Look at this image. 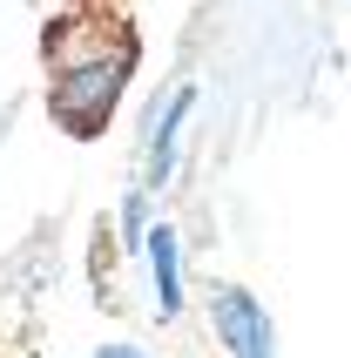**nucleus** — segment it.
I'll return each instance as SVG.
<instances>
[{"label": "nucleus", "mask_w": 351, "mask_h": 358, "mask_svg": "<svg viewBox=\"0 0 351 358\" xmlns=\"http://www.w3.org/2000/svg\"><path fill=\"white\" fill-rule=\"evenodd\" d=\"M149 264H156L162 318H169V311H176V298H182V291H176V237H169V230H156V237H149Z\"/></svg>", "instance_id": "3"}, {"label": "nucleus", "mask_w": 351, "mask_h": 358, "mask_svg": "<svg viewBox=\"0 0 351 358\" xmlns=\"http://www.w3.org/2000/svg\"><path fill=\"white\" fill-rule=\"evenodd\" d=\"M95 358H142L136 345H108V352H95Z\"/></svg>", "instance_id": "4"}, {"label": "nucleus", "mask_w": 351, "mask_h": 358, "mask_svg": "<svg viewBox=\"0 0 351 358\" xmlns=\"http://www.w3.org/2000/svg\"><path fill=\"white\" fill-rule=\"evenodd\" d=\"M210 318H216V338L230 345V358H271V324H264V311L250 304V291L216 284L210 291Z\"/></svg>", "instance_id": "2"}, {"label": "nucleus", "mask_w": 351, "mask_h": 358, "mask_svg": "<svg viewBox=\"0 0 351 358\" xmlns=\"http://www.w3.org/2000/svg\"><path fill=\"white\" fill-rule=\"evenodd\" d=\"M136 68V41L122 20H61L48 27V101L68 136H101L122 81Z\"/></svg>", "instance_id": "1"}]
</instances>
